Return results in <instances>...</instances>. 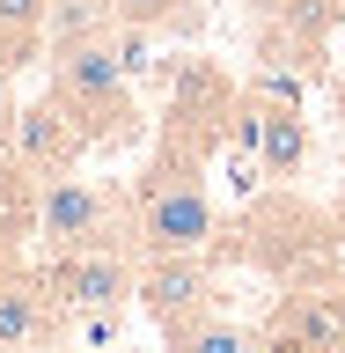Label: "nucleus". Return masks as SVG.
<instances>
[{
	"label": "nucleus",
	"instance_id": "1",
	"mask_svg": "<svg viewBox=\"0 0 345 353\" xmlns=\"http://www.w3.org/2000/svg\"><path fill=\"white\" fill-rule=\"evenodd\" d=\"M125 74H132V66L118 59L110 30H96V37H81V44H59L52 96H66V103L81 110L96 140H132L140 110H132V96H125Z\"/></svg>",
	"mask_w": 345,
	"mask_h": 353
},
{
	"label": "nucleus",
	"instance_id": "2",
	"mask_svg": "<svg viewBox=\"0 0 345 353\" xmlns=\"http://www.w3.org/2000/svg\"><path fill=\"white\" fill-rule=\"evenodd\" d=\"M44 287H52V309L81 316L88 331H110L118 309L140 294V265L118 258V243H96V250H52Z\"/></svg>",
	"mask_w": 345,
	"mask_h": 353
},
{
	"label": "nucleus",
	"instance_id": "3",
	"mask_svg": "<svg viewBox=\"0 0 345 353\" xmlns=\"http://www.w3.org/2000/svg\"><path fill=\"white\" fill-rule=\"evenodd\" d=\"M132 243L162 258V250H206L213 243V199L191 170H154L140 206H132Z\"/></svg>",
	"mask_w": 345,
	"mask_h": 353
},
{
	"label": "nucleus",
	"instance_id": "4",
	"mask_svg": "<svg viewBox=\"0 0 345 353\" xmlns=\"http://www.w3.org/2000/svg\"><path fill=\"white\" fill-rule=\"evenodd\" d=\"M88 148H96V132H88V118L66 103V96L22 103L15 125H8V154H15V170H30V176H66Z\"/></svg>",
	"mask_w": 345,
	"mask_h": 353
},
{
	"label": "nucleus",
	"instance_id": "5",
	"mask_svg": "<svg viewBox=\"0 0 345 353\" xmlns=\"http://www.w3.org/2000/svg\"><path fill=\"white\" fill-rule=\"evenodd\" d=\"M37 236L52 250H96L110 243V199L88 184V176H44V199H37Z\"/></svg>",
	"mask_w": 345,
	"mask_h": 353
},
{
	"label": "nucleus",
	"instance_id": "6",
	"mask_svg": "<svg viewBox=\"0 0 345 353\" xmlns=\"http://www.w3.org/2000/svg\"><path fill=\"white\" fill-rule=\"evenodd\" d=\"M132 302L169 331V324H184V316H206V309H213V272L198 265V250H162V258L140 265V294H132Z\"/></svg>",
	"mask_w": 345,
	"mask_h": 353
},
{
	"label": "nucleus",
	"instance_id": "7",
	"mask_svg": "<svg viewBox=\"0 0 345 353\" xmlns=\"http://www.w3.org/2000/svg\"><path fill=\"white\" fill-rule=\"evenodd\" d=\"M242 140H250V154H258L264 176H294V170H302V154H309V125H302V110H294V103L242 110Z\"/></svg>",
	"mask_w": 345,
	"mask_h": 353
},
{
	"label": "nucleus",
	"instance_id": "8",
	"mask_svg": "<svg viewBox=\"0 0 345 353\" xmlns=\"http://www.w3.org/2000/svg\"><path fill=\"white\" fill-rule=\"evenodd\" d=\"M44 324H52V287H44V272H8L0 280V353H22L37 346Z\"/></svg>",
	"mask_w": 345,
	"mask_h": 353
},
{
	"label": "nucleus",
	"instance_id": "9",
	"mask_svg": "<svg viewBox=\"0 0 345 353\" xmlns=\"http://www.w3.org/2000/svg\"><path fill=\"white\" fill-rule=\"evenodd\" d=\"M272 339H286L294 353H345V302L302 294V302H286V316H280Z\"/></svg>",
	"mask_w": 345,
	"mask_h": 353
},
{
	"label": "nucleus",
	"instance_id": "10",
	"mask_svg": "<svg viewBox=\"0 0 345 353\" xmlns=\"http://www.w3.org/2000/svg\"><path fill=\"white\" fill-rule=\"evenodd\" d=\"M169 339V353H272V339L264 331H250V324H228V316H184V324H169L162 331Z\"/></svg>",
	"mask_w": 345,
	"mask_h": 353
},
{
	"label": "nucleus",
	"instance_id": "11",
	"mask_svg": "<svg viewBox=\"0 0 345 353\" xmlns=\"http://www.w3.org/2000/svg\"><path fill=\"white\" fill-rule=\"evenodd\" d=\"M37 30H52V0H0V44H8V66H22V52L37 44Z\"/></svg>",
	"mask_w": 345,
	"mask_h": 353
},
{
	"label": "nucleus",
	"instance_id": "12",
	"mask_svg": "<svg viewBox=\"0 0 345 353\" xmlns=\"http://www.w3.org/2000/svg\"><path fill=\"white\" fill-rule=\"evenodd\" d=\"M96 8H103L110 30H154V22H169L184 0H96Z\"/></svg>",
	"mask_w": 345,
	"mask_h": 353
},
{
	"label": "nucleus",
	"instance_id": "13",
	"mask_svg": "<svg viewBox=\"0 0 345 353\" xmlns=\"http://www.w3.org/2000/svg\"><path fill=\"white\" fill-rule=\"evenodd\" d=\"M8 74H15V66H8V59H0V148H8V125H15V88H8Z\"/></svg>",
	"mask_w": 345,
	"mask_h": 353
},
{
	"label": "nucleus",
	"instance_id": "14",
	"mask_svg": "<svg viewBox=\"0 0 345 353\" xmlns=\"http://www.w3.org/2000/svg\"><path fill=\"white\" fill-rule=\"evenodd\" d=\"M242 8H250V15H280L286 0H242Z\"/></svg>",
	"mask_w": 345,
	"mask_h": 353
},
{
	"label": "nucleus",
	"instance_id": "15",
	"mask_svg": "<svg viewBox=\"0 0 345 353\" xmlns=\"http://www.w3.org/2000/svg\"><path fill=\"white\" fill-rule=\"evenodd\" d=\"M8 272H15V250H8V236H0V280H8Z\"/></svg>",
	"mask_w": 345,
	"mask_h": 353
}]
</instances>
